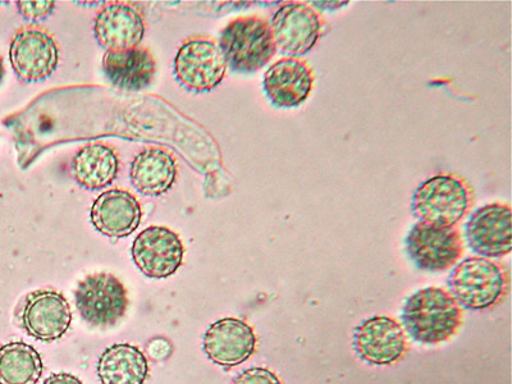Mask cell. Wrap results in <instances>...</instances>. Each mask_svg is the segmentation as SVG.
<instances>
[{
  "instance_id": "6da1fadb",
  "label": "cell",
  "mask_w": 512,
  "mask_h": 384,
  "mask_svg": "<svg viewBox=\"0 0 512 384\" xmlns=\"http://www.w3.org/2000/svg\"><path fill=\"white\" fill-rule=\"evenodd\" d=\"M401 320L419 344L440 345L455 336L463 323V310L450 292L428 287L406 300Z\"/></svg>"
},
{
  "instance_id": "7a4b0ae2",
  "label": "cell",
  "mask_w": 512,
  "mask_h": 384,
  "mask_svg": "<svg viewBox=\"0 0 512 384\" xmlns=\"http://www.w3.org/2000/svg\"><path fill=\"white\" fill-rule=\"evenodd\" d=\"M227 67L233 72L255 73L267 66L277 52L271 25L264 18H236L224 27L219 39Z\"/></svg>"
},
{
  "instance_id": "3957f363",
  "label": "cell",
  "mask_w": 512,
  "mask_h": 384,
  "mask_svg": "<svg viewBox=\"0 0 512 384\" xmlns=\"http://www.w3.org/2000/svg\"><path fill=\"white\" fill-rule=\"evenodd\" d=\"M473 204L468 182L456 175H438L425 180L413 196L414 216L419 222L441 227H456Z\"/></svg>"
},
{
  "instance_id": "277c9868",
  "label": "cell",
  "mask_w": 512,
  "mask_h": 384,
  "mask_svg": "<svg viewBox=\"0 0 512 384\" xmlns=\"http://www.w3.org/2000/svg\"><path fill=\"white\" fill-rule=\"evenodd\" d=\"M448 287L457 304L470 310H483L504 297L509 276L501 264L474 256L456 265L448 278Z\"/></svg>"
},
{
  "instance_id": "5b68a950",
  "label": "cell",
  "mask_w": 512,
  "mask_h": 384,
  "mask_svg": "<svg viewBox=\"0 0 512 384\" xmlns=\"http://www.w3.org/2000/svg\"><path fill=\"white\" fill-rule=\"evenodd\" d=\"M77 310L94 327L116 326L128 308L126 287L111 273H94L76 288Z\"/></svg>"
},
{
  "instance_id": "8992f818",
  "label": "cell",
  "mask_w": 512,
  "mask_h": 384,
  "mask_svg": "<svg viewBox=\"0 0 512 384\" xmlns=\"http://www.w3.org/2000/svg\"><path fill=\"white\" fill-rule=\"evenodd\" d=\"M406 250L416 268L443 272L459 263L464 254V241L457 227L418 222L409 232Z\"/></svg>"
},
{
  "instance_id": "52a82bcc",
  "label": "cell",
  "mask_w": 512,
  "mask_h": 384,
  "mask_svg": "<svg viewBox=\"0 0 512 384\" xmlns=\"http://www.w3.org/2000/svg\"><path fill=\"white\" fill-rule=\"evenodd\" d=\"M269 25L276 48L287 57L299 58L318 43L324 21L309 4L288 2L277 9Z\"/></svg>"
},
{
  "instance_id": "ba28073f",
  "label": "cell",
  "mask_w": 512,
  "mask_h": 384,
  "mask_svg": "<svg viewBox=\"0 0 512 384\" xmlns=\"http://www.w3.org/2000/svg\"><path fill=\"white\" fill-rule=\"evenodd\" d=\"M226 59L214 40H187L175 59L176 79L185 89L207 93L221 84L227 71Z\"/></svg>"
},
{
  "instance_id": "9c48e42d",
  "label": "cell",
  "mask_w": 512,
  "mask_h": 384,
  "mask_svg": "<svg viewBox=\"0 0 512 384\" xmlns=\"http://www.w3.org/2000/svg\"><path fill=\"white\" fill-rule=\"evenodd\" d=\"M511 208L493 203L475 210L465 226L469 248L482 258H504L512 250Z\"/></svg>"
},
{
  "instance_id": "30bf717a",
  "label": "cell",
  "mask_w": 512,
  "mask_h": 384,
  "mask_svg": "<svg viewBox=\"0 0 512 384\" xmlns=\"http://www.w3.org/2000/svg\"><path fill=\"white\" fill-rule=\"evenodd\" d=\"M131 254L136 267L146 277L163 280L181 267L185 248L177 233L167 227L153 226L136 237Z\"/></svg>"
},
{
  "instance_id": "8fae6325",
  "label": "cell",
  "mask_w": 512,
  "mask_h": 384,
  "mask_svg": "<svg viewBox=\"0 0 512 384\" xmlns=\"http://www.w3.org/2000/svg\"><path fill=\"white\" fill-rule=\"evenodd\" d=\"M13 70L21 80L39 82L57 70L59 49L56 40L39 27H25L17 32L9 48Z\"/></svg>"
},
{
  "instance_id": "7c38bea8",
  "label": "cell",
  "mask_w": 512,
  "mask_h": 384,
  "mask_svg": "<svg viewBox=\"0 0 512 384\" xmlns=\"http://www.w3.org/2000/svg\"><path fill=\"white\" fill-rule=\"evenodd\" d=\"M21 322L26 332L36 340L57 341L71 327V306L66 297L57 291H35L27 296L21 312Z\"/></svg>"
},
{
  "instance_id": "4fadbf2b",
  "label": "cell",
  "mask_w": 512,
  "mask_h": 384,
  "mask_svg": "<svg viewBox=\"0 0 512 384\" xmlns=\"http://www.w3.org/2000/svg\"><path fill=\"white\" fill-rule=\"evenodd\" d=\"M314 72L308 62L300 58H282L265 72L263 88L274 107H300L312 94Z\"/></svg>"
},
{
  "instance_id": "5bb4252c",
  "label": "cell",
  "mask_w": 512,
  "mask_h": 384,
  "mask_svg": "<svg viewBox=\"0 0 512 384\" xmlns=\"http://www.w3.org/2000/svg\"><path fill=\"white\" fill-rule=\"evenodd\" d=\"M355 351L373 365H390L404 356L408 341L395 319L373 317L365 320L354 333Z\"/></svg>"
},
{
  "instance_id": "9a60e30c",
  "label": "cell",
  "mask_w": 512,
  "mask_h": 384,
  "mask_svg": "<svg viewBox=\"0 0 512 384\" xmlns=\"http://www.w3.org/2000/svg\"><path fill=\"white\" fill-rule=\"evenodd\" d=\"M256 337L253 328L244 320H217L205 332L203 349L208 359L221 367H236L254 354Z\"/></svg>"
},
{
  "instance_id": "2e32d148",
  "label": "cell",
  "mask_w": 512,
  "mask_h": 384,
  "mask_svg": "<svg viewBox=\"0 0 512 384\" xmlns=\"http://www.w3.org/2000/svg\"><path fill=\"white\" fill-rule=\"evenodd\" d=\"M94 32L107 52H118L139 47L145 34V22L131 4L111 3L96 16Z\"/></svg>"
},
{
  "instance_id": "e0dca14e",
  "label": "cell",
  "mask_w": 512,
  "mask_h": 384,
  "mask_svg": "<svg viewBox=\"0 0 512 384\" xmlns=\"http://www.w3.org/2000/svg\"><path fill=\"white\" fill-rule=\"evenodd\" d=\"M91 223L104 236L121 239L136 231L141 207L134 195L125 190L103 192L91 208Z\"/></svg>"
},
{
  "instance_id": "ac0fdd59",
  "label": "cell",
  "mask_w": 512,
  "mask_h": 384,
  "mask_svg": "<svg viewBox=\"0 0 512 384\" xmlns=\"http://www.w3.org/2000/svg\"><path fill=\"white\" fill-rule=\"evenodd\" d=\"M107 79L117 88L140 91L152 84L155 61L148 49L136 47L118 52H107L103 58Z\"/></svg>"
},
{
  "instance_id": "d6986e66",
  "label": "cell",
  "mask_w": 512,
  "mask_h": 384,
  "mask_svg": "<svg viewBox=\"0 0 512 384\" xmlns=\"http://www.w3.org/2000/svg\"><path fill=\"white\" fill-rule=\"evenodd\" d=\"M176 176V158L171 152L159 146L144 149L136 155L131 164L132 185L146 196L166 194L175 184Z\"/></svg>"
},
{
  "instance_id": "ffe728a7",
  "label": "cell",
  "mask_w": 512,
  "mask_h": 384,
  "mask_svg": "<svg viewBox=\"0 0 512 384\" xmlns=\"http://www.w3.org/2000/svg\"><path fill=\"white\" fill-rule=\"evenodd\" d=\"M96 370L102 384H144L149 364L139 347L116 344L103 352Z\"/></svg>"
},
{
  "instance_id": "44dd1931",
  "label": "cell",
  "mask_w": 512,
  "mask_h": 384,
  "mask_svg": "<svg viewBox=\"0 0 512 384\" xmlns=\"http://www.w3.org/2000/svg\"><path fill=\"white\" fill-rule=\"evenodd\" d=\"M73 176L86 190H100L112 184L118 175L120 162L108 145H85L75 155L72 163Z\"/></svg>"
},
{
  "instance_id": "7402d4cb",
  "label": "cell",
  "mask_w": 512,
  "mask_h": 384,
  "mask_svg": "<svg viewBox=\"0 0 512 384\" xmlns=\"http://www.w3.org/2000/svg\"><path fill=\"white\" fill-rule=\"evenodd\" d=\"M43 374V360L34 347L11 342L0 349V384H36Z\"/></svg>"
},
{
  "instance_id": "603a6c76",
  "label": "cell",
  "mask_w": 512,
  "mask_h": 384,
  "mask_svg": "<svg viewBox=\"0 0 512 384\" xmlns=\"http://www.w3.org/2000/svg\"><path fill=\"white\" fill-rule=\"evenodd\" d=\"M56 7V2L43 0V2H17L18 11L30 21H40L47 18Z\"/></svg>"
},
{
  "instance_id": "cb8c5ba5",
  "label": "cell",
  "mask_w": 512,
  "mask_h": 384,
  "mask_svg": "<svg viewBox=\"0 0 512 384\" xmlns=\"http://www.w3.org/2000/svg\"><path fill=\"white\" fill-rule=\"evenodd\" d=\"M233 384H281V382L271 370L253 368L245 370L233 381Z\"/></svg>"
},
{
  "instance_id": "d4e9b609",
  "label": "cell",
  "mask_w": 512,
  "mask_h": 384,
  "mask_svg": "<svg viewBox=\"0 0 512 384\" xmlns=\"http://www.w3.org/2000/svg\"><path fill=\"white\" fill-rule=\"evenodd\" d=\"M44 384H84L79 378L70 373L52 374Z\"/></svg>"
},
{
  "instance_id": "484cf974",
  "label": "cell",
  "mask_w": 512,
  "mask_h": 384,
  "mask_svg": "<svg viewBox=\"0 0 512 384\" xmlns=\"http://www.w3.org/2000/svg\"><path fill=\"white\" fill-rule=\"evenodd\" d=\"M4 75H6V68H4L3 58L0 56V84H2Z\"/></svg>"
}]
</instances>
